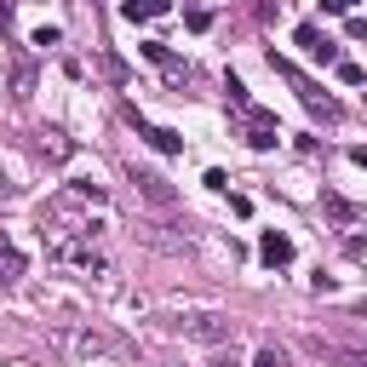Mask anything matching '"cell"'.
<instances>
[{"mask_svg": "<svg viewBox=\"0 0 367 367\" xmlns=\"http://www.w3.org/2000/svg\"><path fill=\"white\" fill-rule=\"evenodd\" d=\"M253 367H282V356H275V350H258V361Z\"/></svg>", "mask_w": 367, "mask_h": 367, "instance_id": "7c38bea8", "label": "cell"}, {"mask_svg": "<svg viewBox=\"0 0 367 367\" xmlns=\"http://www.w3.org/2000/svg\"><path fill=\"white\" fill-rule=\"evenodd\" d=\"M58 344H64L75 361H126V356H132V344H126L121 333L98 327V321H92V327H64Z\"/></svg>", "mask_w": 367, "mask_h": 367, "instance_id": "6da1fadb", "label": "cell"}, {"mask_svg": "<svg viewBox=\"0 0 367 367\" xmlns=\"http://www.w3.org/2000/svg\"><path fill=\"white\" fill-rule=\"evenodd\" d=\"M258 258L275 264V270L293 264V236H282V229H264V236H258Z\"/></svg>", "mask_w": 367, "mask_h": 367, "instance_id": "277c9868", "label": "cell"}, {"mask_svg": "<svg viewBox=\"0 0 367 367\" xmlns=\"http://www.w3.org/2000/svg\"><path fill=\"white\" fill-rule=\"evenodd\" d=\"M293 40H299V46H304V52H310V58H315V64H339V46H333V40H327V35H321V29H315V23H299V29H293Z\"/></svg>", "mask_w": 367, "mask_h": 367, "instance_id": "3957f363", "label": "cell"}, {"mask_svg": "<svg viewBox=\"0 0 367 367\" xmlns=\"http://www.w3.org/2000/svg\"><path fill=\"white\" fill-rule=\"evenodd\" d=\"M339 80H344V86H361L367 69H361V64H339Z\"/></svg>", "mask_w": 367, "mask_h": 367, "instance_id": "30bf717a", "label": "cell"}, {"mask_svg": "<svg viewBox=\"0 0 367 367\" xmlns=\"http://www.w3.org/2000/svg\"><path fill=\"white\" fill-rule=\"evenodd\" d=\"M270 69L282 75V80H293V92H299V98H304V104H310L321 121H333V115H339V104H333V98H321V92H315V80H304V75H299L287 58H275V52H270Z\"/></svg>", "mask_w": 367, "mask_h": 367, "instance_id": "7a4b0ae2", "label": "cell"}, {"mask_svg": "<svg viewBox=\"0 0 367 367\" xmlns=\"http://www.w3.org/2000/svg\"><path fill=\"white\" fill-rule=\"evenodd\" d=\"M138 132H144V138H150V144H155L161 155H178V150H184V138H178L172 126H138Z\"/></svg>", "mask_w": 367, "mask_h": 367, "instance_id": "52a82bcc", "label": "cell"}, {"mask_svg": "<svg viewBox=\"0 0 367 367\" xmlns=\"http://www.w3.org/2000/svg\"><path fill=\"white\" fill-rule=\"evenodd\" d=\"M12 92H18V98H29V92H35V69H29V58H12Z\"/></svg>", "mask_w": 367, "mask_h": 367, "instance_id": "ba28073f", "label": "cell"}, {"mask_svg": "<svg viewBox=\"0 0 367 367\" xmlns=\"http://www.w3.org/2000/svg\"><path fill=\"white\" fill-rule=\"evenodd\" d=\"M18 275H23V253H18V247H12L6 236H0V282H6V287H12V282H18Z\"/></svg>", "mask_w": 367, "mask_h": 367, "instance_id": "8992f818", "label": "cell"}, {"mask_svg": "<svg viewBox=\"0 0 367 367\" xmlns=\"http://www.w3.org/2000/svg\"><path fill=\"white\" fill-rule=\"evenodd\" d=\"M138 190H144V195H150L155 207H167V201H172V190H167L161 178H150V172H138Z\"/></svg>", "mask_w": 367, "mask_h": 367, "instance_id": "9c48e42d", "label": "cell"}, {"mask_svg": "<svg viewBox=\"0 0 367 367\" xmlns=\"http://www.w3.org/2000/svg\"><path fill=\"white\" fill-rule=\"evenodd\" d=\"M236 327L229 321H218V315H201V321H184V339H201V344H218V339H229Z\"/></svg>", "mask_w": 367, "mask_h": 367, "instance_id": "5b68a950", "label": "cell"}, {"mask_svg": "<svg viewBox=\"0 0 367 367\" xmlns=\"http://www.w3.org/2000/svg\"><path fill=\"white\" fill-rule=\"evenodd\" d=\"M58 40H64V29H58V23H46V29H35V46H58Z\"/></svg>", "mask_w": 367, "mask_h": 367, "instance_id": "8fae6325", "label": "cell"}, {"mask_svg": "<svg viewBox=\"0 0 367 367\" xmlns=\"http://www.w3.org/2000/svg\"><path fill=\"white\" fill-rule=\"evenodd\" d=\"M350 161H356V167H367V150H350Z\"/></svg>", "mask_w": 367, "mask_h": 367, "instance_id": "5bb4252c", "label": "cell"}, {"mask_svg": "<svg viewBox=\"0 0 367 367\" xmlns=\"http://www.w3.org/2000/svg\"><path fill=\"white\" fill-rule=\"evenodd\" d=\"M327 12H356V0H321Z\"/></svg>", "mask_w": 367, "mask_h": 367, "instance_id": "4fadbf2b", "label": "cell"}]
</instances>
